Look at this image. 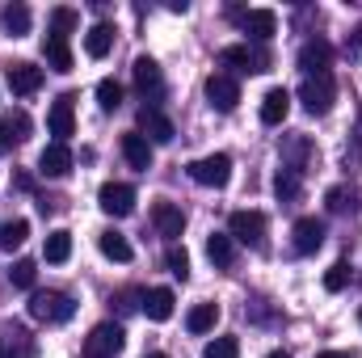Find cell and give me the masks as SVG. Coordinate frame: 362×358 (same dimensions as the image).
I'll return each instance as SVG.
<instances>
[{
	"label": "cell",
	"instance_id": "obj_1",
	"mask_svg": "<svg viewBox=\"0 0 362 358\" xmlns=\"http://www.w3.org/2000/svg\"><path fill=\"white\" fill-rule=\"evenodd\" d=\"M72 312H76V304L64 291H34L30 295V316L42 325H64V321H72Z\"/></svg>",
	"mask_w": 362,
	"mask_h": 358
},
{
	"label": "cell",
	"instance_id": "obj_2",
	"mask_svg": "<svg viewBox=\"0 0 362 358\" xmlns=\"http://www.w3.org/2000/svg\"><path fill=\"white\" fill-rule=\"evenodd\" d=\"M228 236L253 249H266V215L262 211H232L228 219Z\"/></svg>",
	"mask_w": 362,
	"mask_h": 358
},
{
	"label": "cell",
	"instance_id": "obj_3",
	"mask_svg": "<svg viewBox=\"0 0 362 358\" xmlns=\"http://www.w3.org/2000/svg\"><path fill=\"white\" fill-rule=\"evenodd\" d=\"M299 101H303L308 114H329L333 101H337V85H333V76H308V81L299 85Z\"/></svg>",
	"mask_w": 362,
	"mask_h": 358
},
{
	"label": "cell",
	"instance_id": "obj_4",
	"mask_svg": "<svg viewBox=\"0 0 362 358\" xmlns=\"http://www.w3.org/2000/svg\"><path fill=\"white\" fill-rule=\"evenodd\" d=\"M189 178L198 185H211V190H223L232 181V156L228 152H215V156H202L189 165Z\"/></svg>",
	"mask_w": 362,
	"mask_h": 358
},
{
	"label": "cell",
	"instance_id": "obj_5",
	"mask_svg": "<svg viewBox=\"0 0 362 358\" xmlns=\"http://www.w3.org/2000/svg\"><path fill=\"white\" fill-rule=\"evenodd\" d=\"M97 207H101L105 215H114V219H127V215L135 211V190H131L127 181H105V185L97 190Z\"/></svg>",
	"mask_w": 362,
	"mask_h": 358
},
{
	"label": "cell",
	"instance_id": "obj_6",
	"mask_svg": "<svg viewBox=\"0 0 362 358\" xmlns=\"http://www.w3.org/2000/svg\"><path fill=\"white\" fill-rule=\"evenodd\" d=\"M127 346V333H122V325H97L89 333V342H85V358H114L118 350Z\"/></svg>",
	"mask_w": 362,
	"mask_h": 358
},
{
	"label": "cell",
	"instance_id": "obj_7",
	"mask_svg": "<svg viewBox=\"0 0 362 358\" xmlns=\"http://www.w3.org/2000/svg\"><path fill=\"white\" fill-rule=\"evenodd\" d=\"M219 64L223 68H236V72H270V55L266 51H253V47H223L219 51Z\"/></svg>",
	"mask_w": 362,
	"mask_h": 358
},
{
	"label": "cell",
	"instance_id": "obj_8",
	"mask_svg": "<svg viewBox=\"0 0 362 358\" xmlns=\"http://www.w3.org/2000/svg\"><path fill=\"white\" fill-rule=\"evenodd\" d=\"M206 101H211L219 114H232L236 101H240V85H236L228 72H211V76H206Z\"/></svg>",
	"mask_w": 362,
	"mask_h": 358
},
{
	"label": "cell",
	"instance_id": "obj_9",
	"mask_svg": "<svg viewBox=\"0 0 362 358\" xmlns=\"http://www.w3.org/2000/svg\"><path fill=\"white\" fill-rule=\"evenodd\" d=\"M299 68H303L308 76H329V68H333V47H329L325 38H308V42L299 47Z\"/></svg>",
	"mask_w": 362,
	"mask_h": 358
},
{
	"label": "cell",
	"instance_id": "obj_10",
	"mask_svg": "<svg viewBox=\"0 0 362 358\" xmlns=\"http://www.w3.org/2000/svg\"><path fill=\"white\" fill-rule=\"evenodd\" d=\"M291 245H295V253H299V258L316 253V249L325 245V224H320L316 215H303V219H295V228H291Z\"/></svg>",
	"mask_w": 362,
	"mask_h": 358
},
{
	"label": "cell",
	"instance_id": "obj_11",
	"mask_svg": "<svg viewBox=\"0 0 362 358\" xmlns=\"http://www.w3.org/2000/svg\"><path fill=\"white\" fill-rule=\"evenodd\" d=\"M139 135H144L148 144H173L177 127H173L156 105H144V110H139Z\"/></svg>",
	"mask_w": 362,
	"mask_h": 358
},
{
	"label": "cell",
	"instance_id": "obj_12",
	"mask_svg": "<svg viewBox=\"0 0 362 358\" xmlns=\"http://www.w3.org/2000/svg\"><path fill=\"white\" fill-rule=\"evenodd\" d=\"M72 93H64V97H55V105H51V114H47V127H51V135H55V144H68V135L76 131V114H72Z\"/></svg>",
	"mask_w": 362,
	"mask_h": 358
},
{
	"label": "cell",
	"instance_id": "obj_13",
	"mask_svg": "<svg viewBox=\"0 0 362 358\" xmlns=\"http://www.w3.org/2000/svg\"><path fill=\"white\" fill-rule=\"evenodd\" d=\"M8 89L13 97H30V93L42 89V68H34V64H25V59H17V64H8Z\"/></svg>",
	"mask_w": 362,
	"mask_h": 358
},
{
	"label": "cell",
	"instance_id": "obj_14",
	"mask_svg": "<svg viewBox=\"0 0 362 358\" xmlns=\"http://www.w3.org/2000/svg\"><path fill=\"white\" fill-rule=\"evenodd\" d=\"M38 173L42 178H68L72 173V148L68 144H47L38 156Z\"/></svg>",
	"mask_w": 362,
	"mask_h": 358
},
{
	"label": "cell",
	"instance_id": "obj_15",
	"mask_svg": "<svg viewBox=\"0 0 362 358\" xmlns=\"http://www.w3.org/2000/svg\"><path fill=\"white\" fill-rule=\"evenodd\" d=\"M0 358H34V337L21 325H4L0 329Z\"/></svg>",
	"mask_w": 362,
	"mask_h": 358
},
{
	"label": "cell",
	"instance_id": "obj_16",
	"mask_svg": "<svg viewBox=\"0 0 362 358\" xmlns=\"http://www.w3.org/2000/svg\"><path fill=\"white\" fill-rule=\"evenodd\" d=\"M152 219H156V232H160L165 241H177L181 232H185V211L173 207V202H156V207H152Z\"/></svg>",
	"mask_w": 362,
	"mask_h": 358
},
{
	"label": "cell",
	"instance_id": "obj_17",
	"mask_svg": "<svg viewBox=\"0 0 362 358\" xmlns=\"http://www.w3.org/2000/svg\"><path fill=\"white\" fill-rule=\"evenodd\" d=\"M122 156H127V165L139 169V173L152 169V144H148L139 131H127V135H122Z\"/></svg>",
	"mask_w": 362,
	"mask_h": 358
},
{
	"label": "cell",
	"instance_id": "obj_18",
	"mask_svg": "<svg viewBox=\"0 0 362 358\" xmlns=\"http://www.w3.org/2000/svg\"><path fill=\"white\" fill-rule=\"evenodd\" d=\"M131 72H135V85H139V93H144V97H160V89H165V81H160V64H156V59L139 55Z\"/></svg>",
	"mask_w": 362,
	"mask_h": 358
},
{
	"label": "cell",
	"instance_id": "obj_19",
	"mask_svg": "<svg viewBox=\"0 0 362 358\" xmlns=\"http://www.w3.org/2000/svg\"><path fill=\"white\" fill-rule=\"evenodd\" d=\"M245 34L257 38V42H270L274 34H278V17H274L270 8H249L245 13Z\"/></svg>",
	"mask_w": 362,
	"mask_h": 358
},
{
	"label": "cell",
	"instance_id": "obj_20",
	"mask_svg": "<svg viewBox=\"0 0 362 358\" xmlns=\"http://www.w3.org/2000/svg\"><path fill=\"white\" fill-rule=\"evenodd\" d=\"M173 304H177V299H173L169 287H152V291L144 295V316H148V321H169V316H173Z\"/></svg>",
	"mask_w": 362,
	"mask_h": 358
},
{
	"label": "cell",
	"instance_id": "obj_21",
	"mask_svg": "<svg viewBox=\"0 0 362 358\" xmlns=\"http://www.w3.org/2000/svg\"><path fill=\"white\" fill-rule=\"evenodd\" d=\"M286 114H291V93L286 89H270L262 97V122H266V127L286 122Z\"/></svg>",
	"mask_w": 362,
	"mask_h": 358
},
{
	"label": "cell",
	"instance_id": "obj_22",
	"mask_svg": "<svg viewBox=\"0 0 362 358\" xmlns=\"http://www.w3.org/2000/svg\"><path fill=\"white\" fill-rule=\"evenodd\" d=\"M42 55H47V64H51L55 72H72V47H68V38H64V34H47Z\"/></svg>",
	"mask_w": 362,
	"mask_h": 358
},
{
	"label": "cell",
	"instance_id": "obj_23",
	"mask_svg": "<svg viewBox=\"0 0 362 358\" xmlns=\"http://www.w3.org/2000/svg\"><path fill=\"white\" fill-rule=\"evenodd\" d=\"M97 249L110 258V262H131L135 258V249H131V241L122 236V232H114V228H105L101 236H97Z\"/></svg>",
	"mask_w": 362,
	"mask_h": 358
},
{
	"label": "cell",
	"instance_id": "obj_24",
	"mask_svg": "<svg viewBox=\"0 0 362 358\" xmlns=\"http://www.w3.org/2000/svg\"><path fill=\"white\" fill-rule=\"evenodd\" d=\"M308 156H312V144H308L303 135H291V139L282 144V169H291V173H303Z\"/></svg>",
	"mask_w": 362,
	"mask_h": 358
},
{
	"label": "cell",
	"instance_id": "obj_25",
	"mask_svg": "<svg viewBox=\"0 0 362 358\" xmlns=\"http://www.w3.org/2000/svg\"><path fill=\"white\" fill-rule=\"evenodd\" d=\"M110 47H114V25L97 21L89 34H85V55H89V59H105V55H110Z\"/></svg>",
	"mask_w": 362,
	"mask_h": 358
},
{
	"label": "cell",
	"instance_id": "obj_26",
	"mask_svg": "<svg viewBox=\"0 0 362 358\" xmlns=\"http://www.w3.org/2000/svg\"><path fill=\"white\" fill-rule=\"evenodd\" d=\"M206 258H211L219 270H228L232 262H236V241H232L228 232H211V241H206Z\"/></svg>",
	"mask_w": 362,
	"mask_h": 358
},
{
	"label": "cell",
	"instance_id": "obj_27",
	"mask_svg": "<svg viewBox=\"0 0 362 358\" xmlns=\"http://www.w3.org/2000/svg\"><path fill=\"white\" fill-rule=\"evenodd\" d=\"M0 25H4V34H13V38L30 34V8H25V4H4V8H0Z\"/></svg>",
	"mask_w": 362,
	"mask_h": 358
},
{
	"label": "cell",
	"instance_id": "obj_28",
	"mask_svg": "<svg viewBox=\"0 0 362 358\" xmlns=\"http://www.w3.org/2000/svg\"><path fill=\"white\" fill-rule=\"evenodd\" d=\"M215 321H219V308H215V304H194L189 316H185V329H189V333H211Z\"/></svg>",
	"mask_w": 362,
	"mask_h": 358
},
{
	"label": "cell",
	"instance_id": "obj_29",
	"mask_svg": "<svg viewBox=\"0 0 362 358\" xmlns=\"http://www.w3.org/2000/svg\"><path fill=\"white\" fill-rule=\"evenodd\" d=\"M42 258H47L51 266L68 262V258H72V232H64V228H59V232H51V236H47V249H42Z\"/></svg>",
	"mask_w": 362,
	"mask_h": 358
},
{
	"label": "cell",
	"instance_id": "obj_30",
	"mask_svg": "<svg viewBox=\"0 0 362 358\" xmlns=\"http://www.w3.org/2000/svg\"><path fill=\"white\" fill-rule=\"evenodd\" d=\"M25 241H30V224H25V219H8V224L0 228V249H4V253L21 249Z\"/></svg>",
	"mask_w": 362,
	"mask_h": 358
},
{
	"label": "cell",
	"instance_id": "obj_31",
	"mask_svg": "<svg viewBox=\"0 0 362 358\" xmlns=\"http://www.w3.org/2000/svg\"><path fill=\"white\" fill-rule=\"evenodd\" d=\"M299 173H291V169H278V178H274V194H278V202H299Z\"/></svg>",
	"mask_w": 362,
	"mask_h": 358
},
{
	"label": "cell",
	"instance_id": "obj_32",
	"mask_svg": "<svg viewBox=\"0 0 362 358\" xmlns=\"http://www.w3.org/2000/svg\"><path fill=\"white\" fill-rule=\"evenodd\" d=\"M34 278H38V266H34L30 258H17L13 270H8V282H13L17 291H30V287H34Z\"/></svg>",
	"mask_w": 362,
	"mask_h": 358
},
{
	"label": "cell",
	"instance_id": "obj_33",
	"mask_svg": "<svg viewBox=\"0 0 362 358\" xmlns=\"http://www.w3.org/2000/svg\"><path fill=\"white\" fill-rule=\"evenodd\" d=\"M97 105H101V110H105V114H114V110H118V105H122V85H118V81H110V76H105V81H101V85H97Z\"/></svg>",
	"mask_w": 362,
	"mask_h": 358
},
{
	"label": "cell",
	"instance_id": "obj_34",
	"mask_svg": "<svg viewBox=\"0 0 362 358\" xmlns=\"http://www.w3.org/2000/svg\"><path fill=\"white\" fill-rule=\"evenodd\" d=\"M202 358H240V342H236V337H215V342L202 350Z\"/></svg>",
	"mask_w": 362,
	"mask_h": 358
},
{
	"label": "cell",
	"instance_id": "obj_35",
	"mask_svg": "<svg viewBox=\"0 0 362 358\" xmlns=\"http://www.w3.org/2000/svg\"><path fill=\"white\" fill-rule=\"evenodd\" d=\"M350 287V266L346 262H333L325 270V291H346Z\"/></svg>",
	"mask_w": 362,
	"mask_h": 358
},
{
	"label": "cell",
	"instance_id": "obj_36",
	"mask_svg": "<svg viewBox=\"0 0 362 358\" xmlns=\"http://www.w3.org/2000/svg\"><path fill=\"white\" fill-rule=\"evenodd\" d=\"M165 262H169V274H173V278H181V282L189 278V253H185V249L173 245V249L165 253Z\"/></svg>",
	"mask_w": 362,
	"mask_h": 358
},
{
	"label": "cell",
	"instance_id": "obj_37",
	"mask_svg": "<svg viewBox=\"0 0 362 358\" xmlns=\"http://www.w3.org/2000/svg\"><path fill=\"white\" fill-rule=\"evenodd\" d=\"M4 127H8L13 139H25V135H30V114H25V110H13V114L4 118Z\"/></svg>",
	"mask_w": 362,
	"mask_h": 358
},
{
	"label": "cell",
	"instance_id": "obj_38",
	"mask_svg": "<svg viewBox=\"0 0 362 358\" xmlns=\"http://www.w3.org/2000/svg\"><path fill=\"white\" fill-rule=\"evenodd\" d=\"M51 25H55L51 34H64V38H68V34L76 30V13H72V8H55V13H51Z\"/></svg>",
	"mask_w": 362,
	"mask_h": 358
},
{
	"label": "cell",
	"instance_id": "obj_39",
	"mask_svg": "<svg viewBox=\"0 0 362 358\" xmlns=\"http://www.w3.org/2000/svg\"><path fill=\"white\" fill-rule=\"evenodd\" d=\"M325 202H329V211H346V207H354V194H350L346 185H333V190L325 194Z\"/></svg>",
	"mask_w": 362,
	"mask_h": 358
},
{
	"label": "cell",
	"instance_id": "obj_40",
	"mask_svg": "<svg viewBox=\"0 0 362 358\" xmlns=\"http://www.w3.org/2000/svg\"><path fill=\"white\" fill-rule=\"evenodd\" d=\"M135 299H144V295H139V291H118V308H122V312H135V308H139Z\"/></svg>",
	"mask_w": 362,
	"mask_h": 358
},
{
	"label": "cell",
	"instance_id": "obj_41",
	"mask_svg": "<svg viewBox=\"0 0 362 358\" xmlns=\"http://www.w3.org/2000/svg\"><path fill=\"white\" fill-rule=\"evenodd\" d=\"M8 148H13V135H8V127L0 122V152H8Z\"/></svg>",
	"mask_w": 362,
	"mask_h": 358
},
{
	"label": "cell",
	"instance_id": "obj_42",
	"mask_svg": "<svg viewBox=\"0 0 362 358\" xmlns=\"http://www.w3.org/2000/svg\"><path fill=\"white\" fill-rule=\"evenodd\" d=\"M316 358H354L350 350H325V354H316Z\"/></svg>",
	"mask_w": 362,
	"mask_h": 358
},
{
	"label": "cell",
	"instance_id": "obj_43",
	"mask_svg": "<svg viewBox=\"0 0 362 358\" xmlns=\"http://www.w3.org/2000/svg\"><path fill=\"white\" fill-rule=\"evenodd\" d=\"M266 358H291V354H286V350H274V354H266Z\"/></svg>",
	"mask_w": 362,
	"mask_h": 358
},
{
	"label": "cell",
	"instance_id": "obj_44",
	"mask_svg": "<svg viewBox=\"0 0 362 358\" xmlns=\"http://www.w3.org/2000/svg\"><path fill=\"white\" fill-rule=\"evenodd\" d=\"M148 358H169V354H148Z\"/></svg>",
	"mask_w": 362,
	"mask_h": 358
},
{
	"label": "cell",
	"instance_id": "obj_45",
	"mask_svg": "<svg viewBox=\"0 0 362 358\" xmlns=\"http://www.w3.org/2000/svg\"><path fill=\"white\" fill-rule=\"evenodd\" d=\"M358 321H362V312H358Z\"/></svg>",
	"mask_w": 362,
	"mask_h": 358
}]
</instances>
